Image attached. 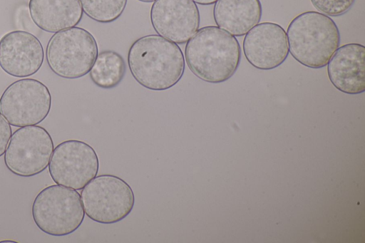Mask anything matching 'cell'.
<instances>
[{
  "label": "cell",
  "instance_id": "obj_4",
  "mask_svg": "<svg viewBox=\"0 0 365 243\" xmlns=\"http://www.w3.org/2000/svg\"><path fill=\"white\" fill-rule=\"evenodd\" d=\"M31 214L41 231L55 237L72 234L85 217L81 195L76 190L57 184L46 187L37 194Z\"/></svg>",
  "mask_w": 365,
  "mask_h": 243
},
{
  "label": "cell",
  "instance_id": "obj_18",
  "mask_svg": "<svg viewBox=\"0 0 365 243\" xmlns=\"http://www.w3.org/2000/svg\"><path fill=\"white\" fill-rule=\"evenodd\" d=\"M314 7L328 16H339L351 9L356 0H310Z\"/></svg>",
  "mask_w": 365,
  "mask_h": 243
},
{
  "label": "cell",
  "instance_id": "obj_6",
  "mask_svg": "<svg viewBox=\"0 0 365 243\" xmlns=\"http://www.w3.org/2000/svg\"><path fill=\"white\" fill-rule=\"evenodd\" d=\"M85 214L100 224H114L125 219L135 205L131 187L122 178L109 174L95 177L81 190Z\"/></svg>",
  "mask_w": 365,
  "mask_h": 243
},
{
  "label": "cell",
  "instance_id": "obj_9",
  "mask_svg": "<svg viewBox=\"0 0 365 243\" xmlns=\"http://www.w3.org/2000/svg\"><path fill=\"white\" fill-rule=\"evenodd\" d=\"M99 160L88 143L68 140L54 149L48 164V172L57 185L76 190H82L97 176Z\"/></svg>",
  "mask_w": 365,
  "mask_h": 243
},
{
  "label": "cell",
  "instance_id": "obj_7",
  "mask_svg": "<svg viewBox=\"0 0 365 243\" xmlns=\"http://www.w3.org/2000/svg\"><path fill=\"white\" fill-rule=\"evenodd\" d=\"M48 87L34 78L11 83L0 97V113L14 127L36 125L48 116L51 108Z\"/></svg>",
  "mask_w": 365,
  "mask_h": 243
},
{
  "label": "cell",
  "instance_id": "obj_11",
  "mask_svg": "<svg viewBox=\"0 0 365 243\" xmlns=\"http://www.w3.org/2000/svg\"><path fill=\"white\" fill-rule=\"evenodd\" d=\"M243 51L247 61L259 70L279 67L289 55L285 30L273 22L257 24L246 34Z\"/></svg>",
  "mask_w": 365,
  "mask_h": 243
},
{
  "label": "cell",
  "instance_id": "obj_15",
  "mask_svg": "<svg viewBox=\"0 0 365 243\" xmlns=\"http://www.w3.org/2000/svg\"><path fill=\"white\" fill-rule=\"evenodd\" d=\"M259 0H217L213 8L217 26L234 36H242L261 20Z\"/></svg>",
  "mask_w": 365,
  "mask_h": 243
},
{
  "label": "cell",
  "instance_id": "obj_21",
  "mask_svg": "<svg viewBox=\"0 0 365 243\" xmlns=\"http://www.w3.org/2000/svg\"><path fill=\"white\" fill-rule=\"evenodd\" d=\"M138 1L144 2V3H150V2L155 1V0H138Z\"/></svg>",
  "mask_w": 365,
  "mask_h": 243
},
{
  "label": "cell",
  "instance_id": "obj_13",
  "mask_svg": "<svg viewBox=\"0 0 365 243\" xmlns=\"http://www.w3.org/2000/svg\"><path fill=\"white\" fill-rule=\"evenodd\" d=\"M327 74L333 86L342 93L364 92V46L351 43L339 47L327 63Z\"/></svg>",
  "mask_w": 365,
  "mask_h": 243
},
{
  "label": "cell",
  "instance_id": "obj_17",
  "mask_svg": "<svg viewBox=\"0 0 365 243\" xmlns=\"http://www.w3.org/2000/svg\"><path fill=\"white\" fill-rule=\"evenodd\" d=\"M83 11L91 19L102 24L117 20L123 13L128 0H79Z\"/></svg>",
  "mask_w": 365,
  "mask_h": 243
},
{
  "label": "cell",
  "instance_id": "obj_2",
  "mask_svg": "<svg viewBox=\"0 0 365 243\" xmlns=\"http://www.w3.org/2000/svg\"><path fill=\"white\" fill-rule=\"evenodd\" d=\"M185 61L200 80L220 83L230 79L241 61V48L235 36L215 26H204L185 45Z\"/></svg>",
  "mask_w": 365,
  "mask_h": 243
},
{
  "label": "cell",
  "instance_id": "obj_22",
  "mask_svg": "<svg viewBox=\"0 0 365 243\" xmlns=\"http://www.w3.org/2000/svg\"><path fill=\"white\" fill-rule=\"evenodd\" d=\"M0 242H12V243H16V241H12V240H3V241H1Z\"/></svg>",
  "mask_w": 365,
  "mask_h": 243
},
{
  "label": "cell",
  "instance_id": "obj_14",
  "mask_svg": "<svg viewBox=\"0 0 365 243\" xmlns=\"http://www.w3.org/2000/svg\"><path fill=\"white\" fill-rule=\"evenodd\" d=\"M29 9L34 23L49 33L76 26L83 12L79 0H29Z\"/></svg>",
  "mask_w": 365,
  "mask_h": 243
},
{
  "label": "cell",
  "instance_id": "obj_10",
  "mask_svg": "<svg viewBox=\"0 0 365 243\" xmlns=\"http://www.w3.org/2000/svg\"><path fill=\"white\" fill-rule=\"evenodd\" d=\"M150 18L157 33L178 44L192 38L200 22L198 7L192 0H155Z\"/></svg>",
  "mask_w": 365,
  "mask_h": 243
},
{
  "label": "cell",
  "instance_id": "obj_12",
  "mask_svg": "<svg viewBox=\"0 0 365 243\" xmlns=\"http://www.w3.org/2000/svg\"><path fill=\"white\" fill-rule=\"evenodd\" d=\"M43 60L41 43L29 32L12 31L0 40V67L11 76L24 78L35 74Z\"/></svg>",
  "mask_w": 365,
  "mask_h": 243
},
{
  "label": "cell",
  "instance_id": "obj_16",
  "mask_svg": "<svg viewBox=\"0 0 365 243\" xmlns=\"http://www.w3.org/2000/svg\"><path fill=\"white\" fill-rule=\"evenodd\" d=\"M125 71L126 65L123 56L118 52L108 50L98 54L89 76L98 87L110 89L123 81Z\"/></svg>",
  "mask_w": 365,
  "mask_h": 243
},
{
  "label": "cell",
  "instance_id": "obj_20",
  "mask_svg": "<svg viewBox=\"0 0 365 243\" xmlns=\"http://www.w3.org/2000/svg\"><path fill=\"white\" fill-rule=\"evenodd\" d=\"M194 2L200 4V5H211L215 4L217 0H192Z\"/></svg>",
  "mask_w": 365,
  "mask_h": 243
},
{
  "label": "cell",
  "instance_id": "obj_1",
  "mask_svg": "<svg viewBox=\"0 0 365 243\" xmlns=\"http://www.w3.org/2000/svg\"><path fill=\"white\" fill-rule=\"evenodd\" d=\"M131 75L143 87L155 91L175 86L185 71V58L175 43L157 34L135 40L128 53Z\"/></svg>",
  "mask_w": 365,
  "mask_h": 243
},
{
  "label": "cell",
  "instance_id": "obj_5",
  "mask_svg": "<svg viewBox=\"0 0 365 243\" xmlns=\"http://www.w3.org/2000/svg\"><path fill=\"white\" fill-rule=\"evenodd\" d=\"M98 54L94 36L76 26L55 33L46 49V61L51 71L66 79L79 78L88 73Z\"/></svg>",
  "mask_w": 365,
  "mask_h": 243
},
{
  "label": "cell",
  "instance_id": "obj_19",
  "mask_svg": "<svg viewBox=\"0 0 365 243\" xmlns=\"http://www.w3.org/2000/svg\"><path fill=\"white\" fill-rule=\"evenodd\" d=\"M11 133L10 124L0 113V157L5 153Z\"/></svg>",
  "mask_w": 365,
  "mask_h": 243
},
{
  "label": "cell",
  "instance_id": "obj_8",
  "mask_svg": "<svg viewBox=\"0 0 365 243\" xmlns=\"http://www.w3.org/2000/svg\"><path fill=\"white\" fill-rule=\"evenodd\" d=\"M53 149L52 138L44 128L21 127L11 135L4 153V163L17 176L33 177L48 166Z\"/></svg>",
  "mask_w": 365,
  "mask_h": 243
},
{
  "label": "cell",
  "instance_id": "obj_3",
  "mask_svg": "<svg viewBox=\"0 0 365 243\" xmlns=\"http://www.w3.org/2000/svg\"><path fill=\"white\" fill-rule=\"evenodd\" d=\"M286 33L292 57L311 68L327 66L340 44L336 23L329 16L314 11L294 17Z\"/></svg>",
  "mask_w": 365,
  "mask_h": 243
}]
</instances>
